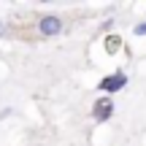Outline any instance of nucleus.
Here are the masks:
<instances>
[{
  "label": "nucleus",
  "instance_id": "nucleus-1",
  "mask_svg": "<svg viewBox=\"0 0 146 146\" xmlns=\"http://www.w3.org/2000/svg\"><path fill=\"white\" fill-rule=\"evenodd\" d=\"M125 84H127V76H125V73H114V76H106L98 87L103 89V92H116V89H122Z\"/></svg>",
  "mask_w": 146,
  "mask_h": 146
},
{
  "label": "nucleus",
  "instance_id": "nucleus-2",
  "mask_svg": "<svg viewBox=\"0 0 146 146\" xmlns=\"http://www.w3.org/2000/svg\"><path fill=\"white\" fill-rule=\"evenodd\" d=\"M111 114H114V103H111L108 98H100L98 103H95V108H92V116H95L98 122H106Z\"/></svg>",
  "mask_w": 146,
  "mask_h": 146
},
{
  "label": "nucleus",
  "instance_id": "nucleus-3",
  "mask_svg": "<svg viewBox=\"0 0 146 146\" xmlns=\"http://www.w3.org/2000/svg\"><path fill=\"white\" fill-rule=\"evenodd\" d=\"M38 30H41L43 35H57V33L62 30V22H60L57 16H43V19L38 22Z\"/></svg>",
  "mask_w": 146,
  "mask_h": 146
},
{
  "label": "nucleus",
  "instance_id": "nucleus-4",
  "mask_svg": "<svg viewBox=\"0 0 146 146\" xmlns=\"http://www.w3.org/2000/svg\"><path fill=\"white\" fill-rule=\"evenodd\" d=\"M119 49V38H108V52H116Z\"/></svg>",
  "mask_w": 146,
  "mask_h": 146
},
{
  "label": "nucleus",
  "instance_id": "nucleus-5",
  "mask_svg": "<svg viewBox=\"0 0 146 146\" xmlns=\"http://www.w3.org/2000/svg\"><path fill=\"white\" fill-rule=\"evenodd\" d=\"M135 35H146V22H141V25L135 27Z\"/></svg>",
  "mask_w": 146,
  "mask_h": 146
},
{
  "label": "nucleus",
  "instance_id": "nucleus-6",
  "mask_svg": "<svg viewBox=\"0 0 146 146\" xmlns=\"http://www.w3.org/2000/svg\"><path fill=\"white\" fill-rule=\"evenodd\" d=\"M0 35H3V25H0Z\"/></svg>",
  "mask_w": 146,
  "mask_h": 146
}]
</instances>
